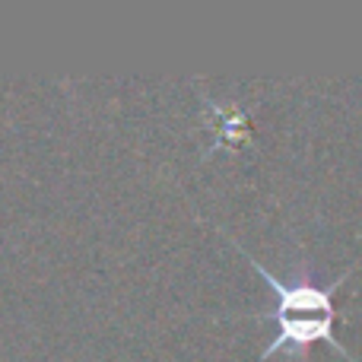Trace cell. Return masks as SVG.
Masks as SVG:
<instances>
[{
  "label": "cell",
  "instance_id": "6da1fadb",
  "mask_svg": "<svg viewBox=\"0 0 362 362\" xmlns=\"http://www.w3.org/2000/svg\"><path fill=\"white\" fill-rule=\"evenodd\" d=\"M245 255V251H242ZM251 261V267L261 274V280L267 283L270 289L276 293V337L270 340L267 346L261 350V359H270L274 353H280L283 346H305V344H315V340H327L334 344L344 356L346 346L337 340L334 334V321H337V308H334V289L346 280V274L340 280L327 283H312V280H280L274 270H267L255 255H245Z\"/></svg>",
  "mask_w": 362,
  "mask_h": 362
}]
</instances>
